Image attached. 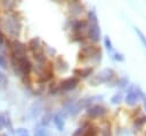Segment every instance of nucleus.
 <instances>
[{"label": "nucleus", "instance_id": "nucleus-23", "mask_svg": "<svg viewBox=\"0 0 146 136\" xmlns=\"http://www.w3.org/2000/svg\"><path fill=\"white\" fill-rule=\"evenodd\" d=\"M86 129H87V127H86V126L79 127V128H76V129L74 130V133L72 134V136H83V135H84V133H86Z\"/></svg>", "mask_w": 146, "mask_h": 136}, {"label": "nucleus", "instance_id": "nucleus-2", "mask_svg": "<svg viewBox=\"0 0 146 136\" xmlns=\"http://www.w3.org/2000/svg\"><path fill=\"white\" fill-rule=\"evenodd\" d=\"M88 38L92 42H98L100 40V27L98 24V17L95 9L88 11Z\"/></svg>", "mask_w": 146, "mask_h": 136}, {"label": "nucleus", "instance_id": "nucleus-14", "mask_svg": "<svg viewBox=\"0 0 146 136\" xmlns=\"http://www.w3.org/2000/svg\"><path fill=\"white\" fill-rule=\"evenodd\" d=\"M7 69H8L7 56L5 54V50L0 49V70H7Z\"/></svg>", "mask_w": 146, "mask_h": 136}, {"label": "nucleus", "instance_id": "nucleus-7", "mask_svg": "<svg viewBox=\"0 0 146 136\" xmlns=\"http://www.w3.org/2000/svg\"><path fill=\"white\" fill-rule=\"evenodd\" d=\"M97 47L95 46H84L80 49L79 54H78V58L79 61L83 62V61H87V59H92L95 53L97 51Z\"/></svg>", "mask_w": 146, "mask_h": 136}, {"label": "nucleus", "instance_id": "nucleus-6", "mask_svg": "<svg viewBox=\"0 0 146 136\" xmlns=\"http://www.w3.org/2000/svg\"><path fill=\"white\" fill-rule=\"evenodd\" d=\"M78 83H79V78L70 77V78H66L63 81H60L58 83V88H59V91H71L76 88Z\"/></svg>", "mask_w": 146, "mask_h": 136}, {"label": "nucleus", "instance_id": "nucleus-9", "mask_svg": "<svg viewBox=\"0 0 146 136\" xmlns=\"http://www.w3.org/2000/svg\"><path fill=\"white\" fill-rule=\"evenodd\" d=\"M52 122L55 125V127L57 128L58 131H63L64 130V127H65V118L63 115V113L60 112H57L55 114H52Z\"/></svg>", "mask_w": 146, "mask_h": 136}, {"label": "nucleus", "instance_id": "nucleus-12", "mask_svg": "<svg viewBox=\"0 0 146 136\" xmlns=\"http://www.w3.org/2000/svg\"><path fill=\"white\" fill-rule=\"evenodd\" d=\"M92 70L94 69L91 66H87V67H82V69H74L73 72L81 78H87L92 73Z\"/></svg>", "mask_w": 146, "mask_h": 136}, {"label": "nucleus", "instance_id": "nucleus-20", "mask_svg": "<svg viewBox=\"0 0 146 136\" xmlns=\"http://www.w3.org/2000/svg\"><path fill=\"white\" fill-rule=\"evenodd\" d=\"M104 45H105V47H106V49L108 51H112L113 50V45H112V41H111V39H110L108 35H105L104 37Z\"/></svg>", "mask_w": 146, "mask_h": 136}, {"label": "nucleus", "instance_id": "nucleus-21", "mask_svg": "<svg viewBox=\"0 0 146 136\" xmlns=\"http://www.w3.org/2000/svg\"><path fill=\"white\" fill-rule=\"evenodd\" d=\"M15 135L16 136H30V133L25 128H17L15 129Z\"/></svg>", "mask_w": 146, "mask_h": 136}, {"label": "nucleus", "instance_id": "nucleus-11", "mask_svg": "<svg viewBox=\"0 0 146 136\" xmlns=\"http://www.w3.org/2000/svg\"><path fill=\"white\" fill-rule=\"evenodd\" d=\"M26 47H27V49H30L32 53H34V51L41 49L42 47H41V40H40V38H39V37L32 38V39L29 41V43H27Z\"/></svg>", "mask_w": 146, "mask_h": 136}, {"label": "nucleus", "instance_id": "nucleus-5", "mask_svg": "<svg viewBox=\"0 0 146 136\" xmlns=\"http://www.w3.org/2000/svg\"><path fill=\"white\" fill-rule=\"evenodd\" d=\"M141 95H143L141 89H140L138 86L132 85V86L129 87V89H128V91H127L125 103H127L128 105H135V104L138 102V99L141 97Z\"/></svg>", "mask_w": 146, "mask_h": 136}, {"label": "nucleus", "instance_id": "nucleus-24", "mask_svg": "<svg viewBox=\"0 0 146 136\" xmlns=\"http://www.w3.org/2000/svg\"><path fill=\"white\" fill-rule=\"evenodd\" d=\"M83 136H98V135H97V130L95 127H87Z\"/></svg>", "mask_w": 146, "mask_h": 136}, {"label": "nucleus", "instance_id": "nucleus-18", "mask_svg": "<svg viewBox=\"0 0 146 136\" xmlns=\"http://www.w3.org/2000/svg\"><path fill=\"white\" fill-rule=\"evenodd\" d=\"M3 8H5V11H9V10H14L13 8L15 7V2L14 1H1V3H0Z\"/></svg>", "mask_w": 146, "mask_h": 136}, {"label": "nucleus", "instance_id": "nucleus-17", "mask_svg": "<svg viewBox=\"0 0 146 136\" xmlns=\"http://www.w3.org/2000/svg\"><path fill=\"white\" fill-rule=\"evenodd\" d=\"M128 83H129L128 77H122V78H120V79L116 80L115 86H117V87H120V88H124V87L128 86Z\"/></svg>", "mask_w": 146, "mask_h": 136}, {"label": "nucleus", "instance_id": "nucleus-1", "mask_svg": "<svg viewBox=\"0 0 146 136\" xmlns=\"http://www.w3.org/2000/svg\"><path fill=\"white\" fill-rule=\"evenodd\" d=\"M0 29L13 40H16L22 31V18L15 10L3 11L0 15Z\"/></svg>", "mask_w": 146, "mask_h": 136}, {"label": "nucleus", "instance_id": "nucleus-31", "mask_svg": "<svg viewBox=\"0 0 146 136\" xmlns=\"http://www.w3.org/2000/svg\"><path fill=\"white\" fill-rule=\"evenodd\" d=\"M34 136H38V135H36V134H34Z\"/></svg>", "mask_w": 146, "mask_h": 136}, {"label": "nucleus", "instance_id": "nucleus-19", "mask_svg": "<svg viewBox=\"0 0 146 136\" xmlns=\"http://www.w3.org/2000/svg\"><path fill=\"white\" fill-rule=\"evenodd\" d=\"M135 29V31H136V33H137V35H138V38H139V40L141 41V43H143V46L145 47V49H146V37H145V34L138 29V27H133Z\"/></svg>", "mask_w": 146, "mask_h": 136}, {"label": "nucleus", "instance_id": "nucleus-16", "mask_svg": "<svg viewBox=\"0 0 146 136\" xmlns=\"http://www.w3.org/2000/svg\"><path fill=\"white\" fill-rule=\"evenodd\" d=\"M8 85V78L3 73L2 70H0V89H5Z\"/></svg>", "mask_w": 146, "mask_h": 136}, {"label": "nucleus", "instance_id": "nucleus-30", "mask_svg": "<svg viewBox=\"0 0 146 136\" xmlns=\"http://www.w3.org/2000/svg\"><path fill=\"white\" fill-rule=\"evenodd\" d=\"M0 136H9V135H8V134H1Z\"/></svg>", "mask_w": 146, "mask_h": 136}, {"label": "nucleus", "instance_id": "nucleus-3", "mask_svg": "<svg viewBox=\"0 0 146 136\" xmlns=\"http://www.w3.org/2000/svg\"><path fill=\"white\" fill-rule=\"evenodd\" d=\"M9 48V57L10 59H19L27 56V47L24 42L19 41L18 39L11 40L8 45Z\"/></svg>", "mask_w": 146, "mask_h": 136}, {"label": "nucleus", "instance_id": "nucleus-4", "mask_svg": "<svg viewBox=\"0 0 146 136\" xmlns=\"http://www.w3.org/2000/svg\"><path fill=\"white\" fill-rule=\"evenodd\" d=\"M114 75H115V72L111 67L103 69L102 71H99L97 74H95L90 79V85L91 86H98V85L108 82V81H111L114 78Z\"/></svg>", "mask_w": 146, "mask_h": 136}, {"label": "nucleus", "instance_id": "nucleus-8", "mask_svg": "<svg viewBox=\"0 0 146 136\" xmlns=\"http://www.w3.org/2000/svg\"><path fill=\"white\" fill-rule=\"evenodd\" d=\"M106 112H107V109L100 104H94V105L89 106L86 111V113L89 118H99V117L104 115Z\"/></svg>", "mask_w": 146, "mask_h": 136}, {"label": "nucleus", "instance_id": "nucleus-28", "mask_svg": "<svg viewBox=\"0 0 146 136\" xmlns=\"http://www.w3.org/2000/svg\"><path fill=\"white\" fill-rule=\"evenodd\" d=\"M3 129V119H2V114L0 113V130Z\"/></svg>", "mask_w": 146, "mask_h": 136}, {"label": "nucleus", "instance_id": "nucleus-10", "mask_svg": "<svg viewBox=\"0 0 146 136\" xmlns=\"http://www.w3.org/2000/svg\"><path fill=\"white\" fill-rule=\"evenodd\" d=\"M1 114H2V119H3V128H7V130H8L11 135H15L14 125H13V121H11V118H10L9 113L3 112V113H1Z\"/></svg>", "mask_w": 146, "mask_h": 136}, {"label": "nucleus", "instance_id": "nucleus-27", "mask_svg": "<svg viewBox=\"0 0 146 136\" xmlns=\"http://www.w3.org/2000/svg\"><path fill=\"white\" fill-rule=\"evenodd\" d=\"M113 58H114L115 61H117V62H123V61H124V56H123L121 53H115L114 56H113Z\"/></svg>", "mask_w": 146, "mask_h": 136}, {"label": "nucleus", "instance_id": "nucleus-29", "mask_svg": "<svg viewBox=\"0 0 146 136\" xmlns=\"http://www.w3.org/2000/svg\"><path fill=\"white\" fill-rule=\"evenodd\" d=\"M141 98H143V102H144V106H145V109H146V95H144V93H143V95H141Z\"/></svg>", "mask_w": 146, "mask_h": 136}, {"label": "nucleus", "instance_id": "nucleus-26", "mask_svg": "<svg viewBox=\"0 0 146 136\" xmlns=\"http://www.w3.org/2000/svg\"><path fill=\"white\" fill-rule=\"evenodd\" d=\"M100 134H102V136H111L110 125H106L105 127H103V128L100 129Z\"/></svg>", "mask_w": 146, "mask_h": 136}, {"label": "nucleus", "instance_id": "nucleus-13", "mask_svg": "<svg viewBox=\"0 0 146 136\" xmlns=\"http://www.w3.org/2000/svg\"><path fill=\"white\" fill-rule=\"evenodd\" d=\"M55 64H56V67L59 70V71H63V72H66L67 70H68V64L64 61V58L63 57H57L56 58V62H55Z\"/></svg>", "mask_w": 146, "mask_h": 136}, {"label": "nucleus", "instance_id": "nucleus-22", "mask_svg": "<svg viewBox=\"0 0 146 136\" xmlns=\"http://www.w3.org/2000/svg\"><path fill=\"white\" fill-rule=\"evenodd\" d=\"M51 119H52V114H51V113H46V114L43 115V118H42L41 126H42V127L47 126V125L50 122V120H51Z\"/></svg>", "mask_w": 146, "mask_h": 136}, {"label": "nucleus", "instance_id": "nucleus-25", "mask_svg": "<svg viewBox=\"0 0 146 136\" xmlns=\"http://www.w3.org/2000/svg\"><path fill=\"white\" fill-rule=\"evenodd\" d=\"M145 122H146V117H140V118L136 119V121L133 122V125H135L137 128H140Z\"/></svg>", "mask_w": 146, "mask_h": 136}, {"label": "nucleus", "instance_id": "nucleus-15", "mask_svg": "<svg viewBox=\"0 0 146 136\" xmlns=\"http://www.w3.org/2000/svg\"><path fill=\"white\" fill-rule=\"evenodd\" d=\"M122 98H123V94L122 91H117L116 94H114L111 98V103L112 104H120L122 102Z\"/></svg>", "mask_w": 146, "mask_h": 136}]
</instances>
